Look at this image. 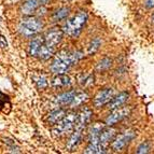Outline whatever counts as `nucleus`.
<instances>
[{
	"instance_id": "nucleus-1",
	"label": "nucleus",
	"mask_w": 154,
	"mask_h": 154,
	"mask_svg": "<svg viewBox=\"0 0 154 154\" xmlns=\"http://www.w3.org/2000/svg\"><path fill=\"white\" fill-rule=\"evenodd\" d=\"M83 57V53L78 51H67L62 50L56 53L55 58L51 65L52 72L56 75L58 73H65L69 70L72 65L77 64L80 59Z\"/></svg>"
},
{
	"instance_id": "nucleus-2",
	"label": "nucleus",
	"mask_w": 154,
	"mask_h": 154,
	"mask_svg": "<svg viewBox=\"0 0 154 154\" xmlns=\"http://www.w3.org/2000/svg\"><path fill=\"white\" fill-rule=\"evenodd\" d=\"M88 21V14L84 11H80L75 15H73L71 18L67 20L65 25L63 26V31L67 36L71 38H77L81 31H82L83 26L85 25Z\"/></svg>"
},
{
	"instance_id": "nucleus-3",
	"label": "nucleus",
	"mask_w": 154,
	"mask_h": 154,
	"mask_svg": "<svg viewBox=\"0 0 154 154\" xmlns=\"http://www.w3.org/2000/svg\"><path fill=\"white\" fill-rule=\"evenodd\" d=\"M43 23L39 17L26 15L18 24V31L25 37H33L41 31Z\"/></svg>"
},
{
	"instance_id": "nucleus-4",
	"label": "nucleus",
	"mask_w": 154,
	"mask_h": 154,
	"mask_svg": "<svg viewBox=\"0 0 154 154\" xmlns=\"http://www.w3.org/2000/svg\"><path fill=\"white\" fill-rule=\"evenodd\" d=\"M77 120H78V113L75 112H67L65 114L64 118L55 124L54 128H53V133L56 136H63L66 134L70 133L71 131L75 128L77 125Z\"/></svg>"
},
{
	"instance_id": "nucleus-5",
	"label": "nucleus",
	"mask_w": 154,
	"mask_h": 154,
	"mask_svg": "<svg viewBox=\"0 0 154 154\" xmlns=\"http://www.w3.org/2000/svg\"><path fill=\"white\" fill-rule=\"evenodd\" d=\"M135 137H136L135 131H124L123 134H121V135H119V136L113 140L111 146H112V149L114 150V151H116V152L121 151V150H123L124 148L135 138Z\"/></svg>"
},
{
	"instance_id": "nucleus-6",
	"label": "nucleus",
	"mask_w": 154,
	"mask_h": 154,
	"mask_svg": "<svg viewBox=\"0 0 154 154\" xmlns=\"http://www.w3.org/2000/svg\"><path fill=\"white\" fill-rule=\"evenodd\" d=\"M63 37H64L63 29L52 28L44 33V42H45L46 45L52 46L55 49V46H57L62 42Z\"/></svg>"
},
{
	"instance_id": "nucleus-7",
	"label": "nucleus",
	"mask_w": 154,
	"mask_h": 154,
	"mask_svg": "<svg viewBox=\"0 0 154 154\" xmlns=\"http://www.w3.org/2000/svg\"><path fill=\"white\" fill-rule=\"evenodd\" d=\"M129 113H131V108H126L125 107V108L114 109L113 112L110 113L108 116V118L106 119V124L108 126L114 125V124L121 122L125 118H127Z\"/></svg>"
},
{
	"instance_id": "nucleus-8",
	"label": "nucleus",
	"mask_w": 154,
	"mask_h": 154,
	"mask_svg": "<svg viewBox=\"0 0 154 154\" xmlns=\"http://www.w3.org/2000/svg\"><path fill=\"white\" fill-rule=\"evenodd\" d=\"M113 98V90L112 88H103L97 93V95L94 98V106L97 108H101L103 106L108 105L109 101Z\"/></svg>"
},
{
	"instance_id": "nucleus-9",
	"label": "nucleus",
	"mask_w": 154,
	"mask_h": 154,
	"mask_svg": "<svg viewBox=\"0 0 154 154\" xmlns=\"http://www.w3.org/2000/svg\"><path fill=\"white\" fill-rule=\"evenodd\" d=\"M93 116V111L88 107H84L80 110V112L78 113V120H77V125L75 128L78 129H84L86 126L90 124L91 120Z\"/></svg>"
},
{
	"instance_id": "nucleus-10",
	"label": "nucleus",
	"mask_w": 154,
	"mask_h": 154,
	"mask_svg": "<svg viewBox=\"0 0 154 154\" xmlns=\"http://www.w3.org/2000/svg\"><path fill=\"white\" fill-rule=\"evenodd\" d=\"M105 128V125L100 122H96L91 126L88 131V143H99L100 133Z\"/></svg>"
},
{
	"instance_id": "nucleus-11",
	"label": "nucleus",
	"mask_w": 154,
	"mask_h": 154,
	"mask_svg": "<svg viewBox=\"0 0 154 154\" xmlns=\"http://www.w3.org/2000/svg\"><path fill=\"white\" fill-rule=\"evenodd\" d=\"M42 3H44L43 0H26L21 7V11L25 15H30L31 13L36 12Z\"/></svg>"
},
{
	"instance_id": "nucleus-12",
	"label": "nucleus",
	"mask_w": 154,
	"mask_h": 154,
	"mask_svg": "<svg viewBox=\"0 0 154 154\" xmlns=\"http://www.w3.org/2000/svg\"><path fill=\"white\" fill-rule=\"evenodd\" d=\"M128 97H129L128 93H126V92L120 93L118 96L113 97L112 99L109 101L108 108L110 109V110H114V109L120 108V107H122V106H123L124 103L128 100Z\"/></svg>"
},
{
	"instance_id": "nucleus-13",
	"label": "nucleus",
	"mask_w": 154,
	"mask_h": 154,
	"mask_svg": "<svg viewBox=\"0 0 154 154\" xmlns=\"http://www.w3.org/2000/svg\"><path fill=\"white\" fill-rule=\"evenodd\" d=\"M114 137H116V129L114 128H103V131L100 133V136H99L100 144L103 146L105 148H108L110 142L114 140Z\"/></svg>"
},
{
	"instance_id": "nucleus-14",
	"label": "nucleus",
	"mask_w": 154,
	"mask_h": 154,
	"mask_svg": "<svg viewBox=\"0 0 154 154\" xmlns=\"http://www.w3.org/2000/svg\"><path fill=\"white\" fill-rule=\"evenodd\" d=\"M54 54H55L54 48L46 45L45 42H43L41 45L39 46L36 57H38V58H40V59H43V60H46V59H50L51 57H53Z\"/></svg>"
},
{
	"instance_id": "nucleus-15",
	"label": "nucleus",
	"mask_w": 154,
	"mask_h": 154,
	"mask_svg": "<svg viewBox=\"0 0 154 154\" xmlns=\"http://www.w3.org/2000/svg\"><path fill=\"white\" fill-rule=\"evenodd\" d=\"M52 86L57 88H65V86H69L71 84V79L70 77L66 75L65 73H58L57 75H55L51 81Z\"/></svg>"
},
{
	"instance_id": "nucleus-16",
	"label": "nucleus",
	"mask_w": 154,
	"mask_h": 154,
	"mask_svg": "<svg viewBox=\"0 0 154 154\" xmlns=\"http://www.w3.org/2000/svg\"><path fill=\"white\" fill-rule=\"evenodd\" d=\"M75 91H69V92H65V93H62V94H59L58 96L56 97L55 101L56 103L60 106H66V105H70L71 101L73 100L75 96Z\"/></svg>"
},
{
	"instance_id": "nucleus-17",
	"label": "nucleus",
	"mask_w": 154,
	"mask_h": 154,
	"mask_svg": "<svg viewBox=\"0 0 154 154\" xmlns=\"http://www.w3.org/2000/svg\"><path fill=\"white\" fill-rule=\"evenodd\" d=\"M81 138H82V129H78L75 128L73 133L71 134L69 140L67 142V149L68 150H73L78 144L81 141Z\"/></svg>"
},
{
	"instance_id": "nucleus-18",
	"label": "nucleus",
	"mask_w": 154,
	"mask_h": 154,
	"mask_svg": "<svg viewBox=\"0 0 154 154\" xmlns=\"http://www.w3.org/2000/svg\"><path fill=\"white\" fill-rule=\"evenodd\" d=\"M66 111L64 109H55V110L51 111L48 116V123L51 124V125H55L56 123H58L60 120L65 116L66 114Z\"/></svg>"
},
{
	"instance_id": "nucleus-19",
	"label": "nucleus",
	"mask_w": 154,
	"mask_h": 154,
	"mask_svg": "<svg viewBox=\"0 0 154 154\" xmlns=\"http://www.w3.org/2000/svg\"><path fill=\"white\" fill-rule=\"evenodd\" d=\"M43 42H44V36H37V37H35V38H32V40L30 41L29 46H28L29 55L32 57H36L39 46L41 45Z\"/></svg>"
},
{
	"instance_id": "nucleus-20",
	"label": "nucleus",
	"mask_w": 154,
	"mask_h": 154,
	"mask_svg": "<svg viewBox=\"0 0 154 154\" xmlns=\"http://www.w3.org/2000/svg\"><path fill=\"white\" fill-rule=\"evenodd\" d=\"M88 100V95L86 93H84V92L77 93L75 98H73V100H72L71 103H70V108L75 109V108H77V107H80L81 105L86 103Z\"/></svg>"
},
{
	"instance_id": "nucleus-21",
	"label": "nucleus",
	"mask_w": 154,
	"mask_h": 154,
	"mask_svg": "<svg viewBox=\"0 0 154 154\" xmlns=\"http://www.w3.org/2000/svg\"><path fill=\"white\" fill-rule=\"evenodd\" d=\"M107 152V148H105L103 146H101L99 143H88V148L85 149L84 153L88 154H100V153H106Z\"/></svg>"
},
{
	"instance_id": "nucleus-22",
	"label": "nucleus",
	"mask_w": 154,
	"mask_h": 154,
	"mask_svg": "<svg viewBox=\"0 0 154 154\" xmlns=\"http://www.w3.org/2000/svg\"><path fill=\"white\" fill-rule=\"evenodd\" d=\"M69 12H70V9L66 8V7L58 9V10H56L54 13H53V14H52V21H53V22L63 21V20H65V18L68 16Z\"/></svg>"
},
{
	"instance_id": "nucleus-23",
	"label": "nucleus",
	"mask_w": 154,
	"mask_h": 154,
	"mask_svg": "<svg viewBox=\"0 0 154 154\" xmlns=\"http://www.w3.org/2000/svg\"><path fill=\"white\" fill-rule=\"evenodd\" d=\"M101 43H103V41H101V39H100L99 37H97V38H95V39H93L92 41H91L90 45H88V54L93 55L94 53H96V52L99 50Z\"/></svg>"
},
{
	"instance_id": "nucleus-24",
	"label": "nucleus",
	"mask_w": 154,
	"mask_h": 154,
	"mask_svg": "<svg viewBox=\"0 0 154 154\" xmlns=\"http://www.w3.org/2000/svg\"><path fill=\"white\" fill-rule=\"evenodd\" d=\"M111 66H112V60H111L109 57H105V58H103L97 64L96 69H97L98 71H105V70H108Z\"/></svg>"
},
{
	"instance_id": "nucleus-25",
	"label": "nucleus",
	"mask_w": 154,
	"mask_h": 154,
	"mask_svg": "<svg viewBox=\"0 0 154 154\" xmlns=\"http://www.w3.org/2000/svg\"><path fill=\"white\" fill-rule=\"evenodd\" d=\"M33 81H35V83H36V85L38 86L39 88H41V90H43V88H45L46 86H48V80H46L45 77H43V75H35V77L32 78Z\"/></svg>"
},
{
	"instance_id": "nucleus-26",
	"label": "nucleus",
	"mask_w": 154,
	"mask_h": 154,
	"mask_svg": "<svg viewBox=\"0 0 154 154\" xmlns=\"http://www.w3.org/2000/svg\"><path fill=\"white\" fill-rule=\"evenodd\" d=\"M80 84H81V86H83V88H86V86H88V85L93 84L94 83V75H86L85 77H83L82 79H80Z\"/></svg>"
},
{
	"instance_id": "nucleus-27",
	"label": "nucleus",
	"mask_w": 154,
	"mask_h": 154,
	"mask_svg": "<svg viewBox=\"0 0 154 154\" xmlns=\"http://www.w3.org/2000/svg\"><path fill=\"white\" fill-rule=\"evenodd\" d=\"M150 150V144L149 142H143L141 143L140 146H138V149H137V153L141 154V153H148Z\"/></svg>"
},
{
	"instance_id": "nucleus-28",
	"label": "nucleus",
	"mask_w": 154,
	"mask_h": 154,
	"mask_svg": "<svg viewBox=\"0 0 154 154\" xmlns=\"http://www.w3.org/2000/svg\"><path fill=\"white\" fill-rule=\"evenodd\" d=\"M7 103H9V97L0 92V107H5ZM10 105V103H9Z\"/></svg>"
},
{
	"instance_id": "nucleus-29",
	"label": "nucleus",
	"mask_w": 154,
	"mask_h": 154,
	"mask_svg": "<svg viewBox=\"0 0 154 154\" xmlns=\"http://www.w3.org/2000/svg\"><path fill=\"white\" fill-rule=\"evenodd\" d=\"M0 46L2 48V49H7L8 48V41H7V39L3 35H0Z\"/></svg>"
},
{
	"instance_id": "nucleus-30",
	"label": "nucleus",
	"mask_w": 154,
	"mask_h": 154,
	"mask_svg": "<svg viewBox=\"0 0 154 154\" xmlns=\"http://www.w3.org/2000/svg\"><path fill=\"white\" fill-rule=\"evenodd\" d=\"M144 5H146V8H148V9L154 8V0H146V1H144Z\"/></svg>"
},
{
	"instance_id": "nucleus-31",
	"label": "nucleus",
	"mask_w": 154,
	"mask_h": 154,
	"mask_svg": "<svg viewBox=\"0 0 154 154\" xmlns=\"http://www.w3.org/2000/svg\"><path fill=\"white\" fill-rule=\"evenodd\" d=\"M152 23H154V14H153V16H152Z\"/></svg>"
}]
</instances>
